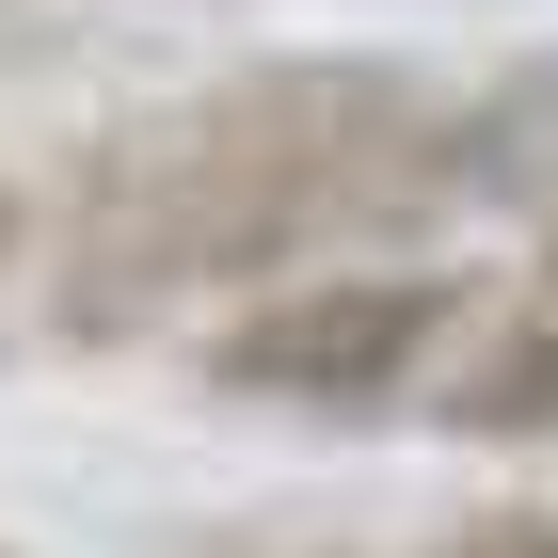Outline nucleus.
Returning a JSON list of instances; mask_svg holds the SVG:
<instances>
[{"label":"nucleus","instance_id":"f257e3e1","mask_svg":"<svg viewBox=\"0 0 558 558\" xmlns=\"http://www.w3.org/2000/svg\"><path fill=\"white\" fill-rule=\"evenodd\" d=\"M478 112L367 48H288L240 81H192L96 160L64 223V336H129L160 303H256L288 271H336L399 223L478 192Z\"/></svg>","mask_w":558,"mask_h":558},{"label":"nucleus","instance_id":"f03ea898","mask_svg":"<svg viewBox=\"0 0 558 558\" xmlns=\"http://www.w3.org/2000/svg\"><path fill=\"white\" fill-rule=\"evenodd\" d=\"M463 319H478V271H447V256H336V271H288V288L223 303L208 399H256V415H399V399L447 384Z\"/></svg>","mask_w":558,"mask_h":558},{"label":"nucleus","instance_id":"7ed1b4c3","mask_svg":"<svg viewBox=\"0 0 558 558\" xmlns=\"http://www.w3.org/2000/svg\"><path fill=\"white\" fill-rule=\"evenodd\" d=\"M430 415L478 430V447H543V430H558V240H543V256H526L511 288L463 319V351H447Z\"/></svg>","mask_w":558,"mask_h":558},{"label":"nucleus","instance_id":"20e7f679","mask_svg":"<svg viewBox=\"0 0 558 558\" xmlns=\"http://www.w3.org/2000/svg\"><path fill=\"white\" fill-rule=\"evenodd\" d=\"M430 558H558V495H495V511H463Z\"/></svg>","mask_w":558,"mask_h":558}]
</instances>
